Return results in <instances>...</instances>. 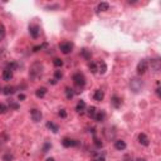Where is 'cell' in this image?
<instances>
[{
  "label": "cell",
  "mask_w": 161,
  "mask_h": 161,
  "mask_svg": "<svg viewBox=\"0 0 161 161\" xmlns=\"http://www.w3.org/2000/svg\"><path fill=\"white\" fill-rule=\"evenodd\" d=\"M42 73H43V64L40 62H35L30 66V69H29V78L35 80L39 77H42Z\"/></svg>",
  "instance_id": "cell-1"
},
{
  "label": "cell",
  "mask_w": 161,
  "mask_h": 161,
  "mask_svg": "<svg viewBox=\"0 0 161 161\" xmlns=\"http://www.w3.org/2000/svg\"><path fill=\"white\" fill-rule=\"evenodd\" d=\"M72 79H73V83L77 86L78 88H83L84 86H86V77L82 74V73H74L73 77H72Z\"/></svg>",
  "instance_id": "cell-2"
},
{
  "label": "cell",
  "mask_w": 161,
  "mask_h": 161,
  "mask_svg": "<svg viewBox=\"0 0 161 161\" xmlns=\"http://www.w3.org/2000/svg\"><path fill=\"white\" fill-rule=\"evenodd\" d=\"M142 86H143L142 80L138 79V78H132L130 80V88H131V91H132L133 93H137V92L141 91Z\"/></svg>",
  "instance_id": "cell-3"
},
{
  "label": "cell",
  "mask_w": 161,
  "mask_h": 161,
  "mask_svg": "<svg viewBox=\"0 0 161 161\" xmlns=\"http://www.w3.org/2000/svg\"><path fill=\"white\" fill-rule=\"evenodd\" d=\"M62 145L64 147H76V146H79L80 142L78 141V140H73V138H69V137H64L62 140Z\"/></svg>",
  "instance_id": "cell-4"
},
{
  "label": "cell",
  "mask_w": 161,
  "mask_h": 161,
  "mask_svg": "<svg viewBox=\"0 0 161 161\" xmlns=\"http://www.w3.org/2000/svg\"><path fill=\"white\" fill-rule=\"evenodd\" d=\"M29 34L34 38V39H37L40 35V27L38 24H30L29 25Z\"/></svg>",
  "instance_id": "cell-5"
},
{
  "label": "cell",
  "mask_w": 161,
  "mask_h": 161,
  "mask_svg": "<svg viewBox=\"0 0 161 161\" xmlns=\"http://www.w3.org/2000/svg\"><path fill=\"white\" fill-rule=\"evenodd\" d=\"M59 49L63 54H69L73 49V44L69 43V42H63V43L59 44Z\"/></svg>",
  "instance_id": "cell-6"
},
{
  "label": "cell",
  "mask_w": 161,
  "mask_h": 161,
  "mask_svg": "<svg viewBox=\"0 0 161 161\" xmlns=\"http://www.w3.org/2000/svg\"><path fill=\"white\" fill-rule=\"evenodd\" d=\"M147 68H149V62H147L146 59H142V61H140L138 64H137V73L143 74L147 71Z\"/></svg>",
  "instance_id": "cell-7"
},
{
  "label": "cell",
  "mask_w": 161,
  "mask_h": 161,
  "mask_svg": "<svg viewBox=\"0 0 161 161\" xmlns=\"http://www.w3.org/2000/svg\"><path fill=\"white\" fill-rule=\"evenodd\" d=\"M30 117H32V120L34 121V122H40V120H42V117H43V115H42L40 109L33 108V109H30Z\"/></svg>",
  "instance_id": "cell-8"
},
{
  "label": "cell",
  "mask_w": 161,
  "mask_h": 161,
  "mask_svg": "<svg viewBox=\"0 0 161 161\" xmlns=\"http://www.w3.org/2000/svg\"><path fill=\"white\" fill-rule=\"evenodd\" d=\"M150 66H151V71H154L155 73H157V72L160 71V68H161V63H160L159 59H152Z\"/></svg>",
  "instance_id": "cell-9"
},
{
  "label": "cell",
  "mask_w": 161,
  "mask_h": 161,
  "mask_svg": "<svg viewBox=\"0 0 161 161\" xmlns=\"http://www.w3.org/2000/svg\"><path fill=\"white\" fill-rule=\"evenodd\" d=\"M111 105L113 106L115 108H120L121 106H122V100L118 96H112V98H111Z\"/></svg>",
  "instance_id": "cell-10"
},
{
  "label": "cell",
  "mask_w": 161,
  "mask_h": 161,
  "mask_svg": "<svg viewBox=\"0 0 161 161\" xmlns=\"http://www.w3.org/2000/svg\"><path fill=\"white\" fill-rule=\"evenodd\" d=\"M138 142L141 143L142 146H149L150 145V140H149V137H147L145 133H140L138 135Z\"/></svg>",
  "instance_id": "cell-11"
},
{
  "label": "cell",
  "mask_w": 161,
  "mask_h": 161,
  "mask_svg": "<svg viewBox=\"0 0 161 161\" xmlns=\"http://www.w3.org/2000/svg\"><path fill=\"white\" fill-rule=\"evenodd\" d=\"M105 97V93L102 90H96L95 93H93V100L97 101V102H101Z\"/></svg>",
  "instance_id": "cell-12"
},
{
  "label": "cell",
  "mask_w": 161,
  "mask_h": 161,
  "mask_svg": "<svg viewBox=\"0 0 161 161\" xmlns=\"http://www.w3.org/2000/svg\"><path fill=\"white\" fill-rule=\"evenodd\" d=\"M97 63V72H100L101 74H105L106 73V71H107V64L103 62V61H101V62H96Z\"/></svg>",
  "instance_id": "cell-13"
},
{
  "label": "cell",
  "mask_w": 161,
  "mask_h": 161,
  "mask_svg": "<svg viewBox=\"0 0 161 161\" xmlns=\"http://www.w3.org/2000/svg\"><path fill=\"white\" fill-rule=\"evenodd\" d=\"M126 146L127 145L124 140H117V141H115V149L118 151H124L126 149Z\"/></svg>",
  "instance_id": "cell-14"
},
{
  "label": "cell",
  "mask_w": 161,
  "mask_h": 161,
  "mask_svg": "<svg viewBox=\"0 0 161 161\" xmlns=\"http://www.w3.org/2000/svg\"><path fill=\"white\" fill-rule=\"evenodd\" d=\"M105 118H106V112L101 109V111H97V113H96V116H95L93 120L97 121V122H103Z\"/></svg>",
  "instance_id": "cell-15"
},
{
  "label": "cell",
  "mask_w": 161,
  "mask_h": 161,
  "mask_svg": "<svg viewBox=\"0 0 161 161\" xmlns=\"http://www.w3.org/2000/svg\"><path fill=\"white\" fill-rule=\"evenodd\" d=\"M45 126H47V129L50 130L53 133H58V131H59V126H58V125H56V124H53V122L48 121Z\"/></svg>",
  "instance_id": "cell-16"
},
{
  "label": "cell",
  "mask_w": 161,
  "mask_h": 161,
  "mask_svg": "<svg viewBox=\"0 0 161 161\" xmlns=\"http://www.w3.org/2000/svg\"><path fill=\"white\" fill-rule=\"evenodd\" d=\"M80 56H82V58L86 59V61H90V59L92 58V53H91V50H90V49L83 48L82 50H80Z\"/></svg>",
  "instance_id": "cell-17"
},
{
  "label": "cell",
  "mask_w": 161,
  "mask_h": 161,
  "mask_svg": "<svg viewBox=\"0 0 161 161\" xmlns=\"http://www.w3.org/2000/svg\"><path fill=\"white\" fill-rule=\"evenodd\" d=\"M11 78H13V71L5 68V69L3 71V79L8 82V80H10Z\"/></svg>",
  "instance_id": "cell-18"
},
{
  "label": "cell",
  "mask_w": 161,
  "mask_h": 161,
  "mask_svg": "<svg viewBox=\"0 0 161 161\" xmlns=\"http://www.w3.org/2000/svg\"><path fill=\"white\" fill-rule=\"evenodd\" d=\"M3 93H4L5 96L14 95V93H15V87H13V86H6V87H4V88H3Z\"/></svg>",
  "instance_id": "cell-19"
},
{
  "label": "cell",
  "mask_w": 161,
  "mask_h": 161,
  "mask_svg": "<svg viewBox=\"0 0 161 161\" xmlns=\"http://www.w3.org/2000/svg\"><path fill=\"white\" fill-rule=\"evenodd\" d=\"M45 95H47V88L45 87H40L35 91V96L38 97V98H44Z\"/></svg>",
  "instance_id": "cell-20"
},
{
  "label": "cell",
  "mask_w": 161,
  "mask_h": 161,
  "mask_svg": "<svg viewBox=\"0 0 161 161\" xmlns=\"http://www.w3.org/2000/svg\"><path fill=\"white\" fill-rule=\"evenodd\" d=\"M84 108H86V102L84 101H78V103H77V106H76V111H77L78 113H82L83 111H84Z\"/></svg>",
  "instance_id": "cell-21"
},
{
  "label": "cell",
  "mask_w": 161,
  "mask_h": 161,
  "mask_svg": "<svg viewBox=\"0 0 161 161\" xmlns=\"http://www.w3.org/2000/svg\"><path fill=\"white\" fill-rule=\"evenodd\" d=\"M87 113H88V116H90L91 118H95L96 113H97V108L95 107V106H91V107H88Z\"/></svg>",
  "instance_id": "cell-22"
},
{
  "label": "cell",
  "mask_w": 161,
  "mask_h": 161,
  "mask_svg": "<svg viewBox=\"0 0 161 161\" xmlns=\"http://www.w3.org/2000/svg\"><path fill=\"white\" fill-rule=\"evenodd\" d=\"M98 11H106V10H108L109 9V4L108 3H101L98 4Z\"/></svg>",
  "instance_id": "cell-23"
},
{
  "label": "cell",
  "mask_w": 161,
  "mask_h": 161,
  "mask_svg": "<svg viewBox=\"0 0 161 161\" xmlns=\"http://www.w3.org/2000/svg\"><path fill=\"white\" fill-rule=\"evenodd\" d=\"M66 97L68 100H72L74 97V92H73V90H72V88H69V87H66Z\"/></svg>",
  "instance_id": "cell-24"
},
{
  "label": "cell",
  "mask_w": 161,
  "mask_h": 161,
  "mask_svg": "<svg viewBox=\"0 0 161 161\" xmlns=\"http://www.w3.org/2000/svg\"><path fill=\"white\" fill-rule=\"evenodd\" d=\"M88 68H90V71L92 72V73H97V63L96 62H91L90 66H88Z\"/></svg>",
  "instance_id": "cell-25"
},
{
  "label": "cell",
  "mask_w": 161,
  "mask_h": 161,
  "mask_svg": "<svg viewBox=\"0 0 161 161\" xmlns=\"http://www.w3.org/2000/svg\"><path fill=\"white\" fill-rule=\"evenodd\" d=\"M53 64L56 66L57 68H61V67L63 66V61H62V59H59V58H56V59L53 61Z\"/></svg>",
  "instance_id": "cell-26"
},
{
  "label": "cell",
  "mask_w": 161,
  "mask_h": 161,
  "mask_svg": "<svg viewBox=\"0 0 161 161\" xmlns=\"http://www.w3.org/2000/svg\"><path fill=\"white\" fill-rule=\"evenodd\" d=\"M6 68H8V69H10V71H14V69H16V68H18V64H16V63H15V62L8 63Z\"/></svg>",
  "instance_id": "cell-27"
},
{
  "label": "cell",
  "mask_w": 161,
  "mask_h": 161,
  "mask_svg": "<svg viewBox=\"0 0 161 161\" xmlns=\"http://www.w3.org/2000/svg\"><path fill=\"white\" fill-rule=\"evenodd\" d=\"M3 160L4 161H13L14 160V155H11V154H5L3 156Z\"/></svg>",
  "instance_id": "cell-28"
},
{
  "label": "cell",
  "mask_w": 161,
  "mask_h": 161,
  "mask_svg": "<svg viewBox=\"0 0 161 161\" xmlns=\"http://www.w3.org/2000/svg\"><path fill=\"white\" fill-rule=\"evenodd\" d=\"M93 141H95V145L98 147V149H101V147H102V142H101L100 140L96 137V135H93Z\"/></svg>",
  "instance_id": "cell-29"
},
{
  "label": "cell",
  "mask_w": 161,
  "mask_h": 161,
  "mask_svg": "<svg viewBox=\"0 0 161 161\" xmlns=\"http://www.w3.org/2000/svg\"><path fill=\"white\" fill-rule=\"evenodd\" d=\"M8 111V107L4 103H0V115H4V113H6Z\"/></svg>",
  "instance_id": "cell-30"
},
{
  "label": "cell",
  "mask_w": 161,
  "mask_h": 161,
  "mask_svg": "<svg viewBox=\"0 0 161 161\" xmlns=\"http://www.w3.org/2000/svg\"><path fill=\"white\" fill-rule=\"evenodd\" d=\"M62 77H63V73H62L61 71H56V72H54V79H56V80L61 79Z\"/></svg>",
  "instance_id": "cell-31"
},
{
  "label": "cell",
  "mask_w": 161,
  "mask_h": 161,
  "mask_svg": "<svg viewBox=\"0 0 161 161\" xmlns=\"http://www.w3.org/2000/svg\"><path fill=\"white\" fill-rule=\"evenodd\" d=\"M92 161H106L105 160V156L103 155H100V154H97L95 157H93V160Z\"/></svg>",
  "instance_id": "cell-32"
},
{
  "label": "cell",
  "mask_w": 161,
  "mask_h": 161,
  "mask_svg": "<svg viewBox=\"0 0 161 161\" xmlns=\"http://www.w3.org/2000/svg\"><path fill=\"white\" fill-rule=\"evenodd\" d=\"M50 147H52V143H50V142H45L44 145H43V150H42V151H43V152H48V150L50 149Z\"/></svg>",
  "instance_id": "cell-33"
},
{
  "label": "cell",
  "mask_w": 161,
  "mask_h": 161,
  "mask_svg": "<svg viewBox=\"0 0 161 161\" xmlns=\"http://www.w3.org/2000/svg\"><path fill=\"white\" fill-rule=\"evenodd\" d=\"M9 107L11 109H18L19 108V105L15 103V102H13V101H9Z\"/></svg>",
  "instance_id": "cell-34"
},
{
  "label": "cell",
  "mask_w": 161,
  "mask_h": 161,
  "mask_svg": "<svg viewBox=\"0 0 161 161\" xmlns=\"http://www.w3.org/2000/svg\"><path fill=\"white\" fill-rule=\"evenodd\" d=\"M44 47H47V43L42 44V45H37V47H34V48H33V52H39V50H40V49H43Z\"/></svg>",
  "instance_id": "cell-35"
},
{
  "label": "cell",
  "mask_w": 161,
  "mask_h": 161,
  "mask_svg": "<svg viewBox=\"0 0 161 161\" xmlns=\"http://www.w3.org/2000/svg\"><path fill=\"white\" fill-rule=\"evenodd\" d=\"M4 37H5V30H4V27H3V25H0V40H1Z\"/></svg>",
  "instance_id": "cell-36"
},
{
  "label": "cell",
  "mask_w": 161,
  "mask_h": 161,
  "mask_svg": "<svg viewBox=\"0 0 161 161\" xmlns=\"http://www.w3.org/2000/svg\"><path fill=\"white\" fill-rule=\"evenodd\" d=\"M58 115H59V117H62V118H66V117H67V111H66V109H61Z\"/></svg>",
  "instance_id": "cell-37"
},
{
  "label": "cell",
  "mask_w": 161,
  "mask_h": 161,
  "mask_svg": "<svg viewBox=\"0 0 161 161\" xmlns=\"http://www.w3.org/2000/svg\"><path fill=\"white\" fill-rule=\"evenodd\" d=\"M24 100H25V95H23V93L18 95V101H24Z\"/></svg>",
  "instance_id": "cell-38"
},
{
  "label": "cell",
  "mask_w": 161,
  "mask_h": 161,
  "mask_svg": "<svg viewBox=\"0 0 161 161\" xmlns=\"http://www.w3.org/2000/svg\"><path fill=\"white\" fill-rule=\"evenodd\" d=\"M49 83H52V84H57V80L53 78V79H50V80H49Z\"/></svg>",
  "instance_id": "cell-39"
},
{
  "label": "cell",
  "mask_w": 161,
  "mask_h": 161,
  "mask_svg": "<svg viewBox=\"0 0 161 161\" xmlns=\"http://www.w3.org/2000/svg\"><path fill=\"white\" fill-rule=\"evenodd\" d=\"M160 91H161V90H160V88H159V87H157V88H156V95H157L159 97H160Z\"/></svg>",
  "instance_id": "cell-40"
},
{
  "label": "cell",
  "mask_w": 161,
  "mask_h": 161,
  "mask_svg": "<svg viewBox=\"0 0 161 161\" xmlns=\"http://www.w3.org/2000/svg\"><path fill=\"white\" fill-rule=\"evenodd\" d=\"M47 161H54V159H53V157H50V159H47Z\"/></svg>",
  "instance_id": "cell-41"
},
{
  "label": "cell",
  "mask_w": 161,
  "mask_h": 161,
  "mask_svg": "<svg viewBox=\"0 0 161 161\" xmlns=\"http://www.w3.org/2000/svg\"><path fill=\"white\" fill-rule=\"evenodd\" d=\"M136 161H146V160H145V159H137Z\"/></svg>",
  "instance_id": "cell-42"
},
{
  "label": "cell",
  "mask_w": 161,
  "mask_h": 161,
  "mask_svg": "<svg viewBox=\"0 0 161 161\" xmlns=\"http://www.w3.org/2000/svg\"><path fill=\"white\" fill-rule=\"evenodd\" d=\"M0 91H1V87H0Z\"/></svg>",
  "instance_id": "cell-43"
}]
</instances>
